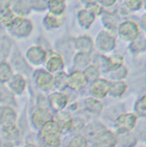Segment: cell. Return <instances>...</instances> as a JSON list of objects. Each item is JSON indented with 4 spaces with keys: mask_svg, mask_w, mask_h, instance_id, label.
<instances>
[{
    "mask_svg": "<svg viewBox=\"0 0 146 147\" xmlns=\"http://www.w3.org/2000/svg\"><path fill=\"white\" fill-rule=\"evenodd\" d=\"M61 130L53 121L46 122L40 129V137L46 147H58L59 146Z\"/></svg>",
    "mask_w": 146,
    "mask_h": 147,
    "instance_id": "cell-1",
    "label": "cell"
},
{
    "mask_svg": "<svg viewBox=\"0 0 146 147\" xmlns=\"http://www.w3.org/2000/svg\"><path fill=\"white\" fill-rule=\"evenodd\" d=\"M137 116L133 114H124L115 121V127L119 134H126L131 131L136 125Z\"/></svg>",
    "mask_w": 146,
    "mask_h": 147,
    "instance_id": "cell-2",
    "label": "cell"
},
{
    "mask_svg": "<svg viewBox=\"0 0 146 147\" xmlns=\"http://www.w3.org/2000/svg\"><path fill=\"white\" fill-rule=\"evenodd\" d=\"M119 33L124 40H134L138 36L139 28L137 23L133 22H126L120 25Z\"/></svg>",
    "mask_w": 146,
    "mask_h": 147,
    "instance_id": "cell-3",
    "label": "cell"
},
{
    "mask_svg": "<svg viewBox=\"0 0 146 147\" xmlns=\"http://www.w3.org/2000/svg\"><path fill=\"white\" fill-rule=\"evenodd\" d=\"M117 141L116 135L111 131H104L98 134L94 140L96 147H115Z\"/></svg>",
    "mask_w": 146,
    "mask_h": 147,
    "instance_id": "cell-4",
    "label": "cell"
},
{
    "mask_svg": "<svg viewBox=\"0 0 146 147\" xmlns=\"http://www.w3.org/2000/svg\"><path fill=\"white\" fill-rule=\"evenodd\" d=\"M110 83L106 80L103 79H97L96 80L93 81L90 86V92L96 98H102L107 96L109 92Z\"/></svg>",
    "mask_w": 146,
    "mask_h": 147,
    "instance_id": "cell-5",
    "label": "cell"
},
{
    "mask_svg": "<svg viewBox=\"0 0 146 147\" xmlns=\"http://www.w3.org/2000/svg\"><path fill=\"white\" fill-rule=\"evenodd\" d=\"M47 99L51 109L57 112L61 111L68 103V97L65 94L60 92L52 93Z\"/></svg>",
    "mask_w": 146,
    "mask_h": 147,
    "instance_id": "cell-6",
    "label": "cell"
},
{
    "mask_svg": "<svg viewBox=\"0 0 146 147\" xmlns=\"http://www.w3.org/2000/svg\"><path fill=\"white\" fill-rule=\"evenodd\" d=\"M96 45L100 50L109 51L115 46V37L111 35L106 31L102 32L96 38Z\"/></svg>",
    "mask_w": 146,
    "mask_h": 147,
    "instance_id": "cell-7",
    "label": "cell"
},
{
    "mask_svg": "<svg viewBox=\"0 0 146 147\" xmlns=\"http://www.w3.org/2000/svg\"><path fill=\"white\" fill-rule=\"evenodd\" d=\"M46 53L41 46H33L27 52L28 60L33 64H40L46 61Z\"/></svg>",
    "mask_w": 146,
    "mask_h": 147,
    "instance_id": "cell-8",
    "label": "cell"
},
{
    "mask_svg": "<svg viewBox=\"0 0 146 147\" xmlns=\"http://www.w3.org/2000/svg\"><path fill=\"white\" fill-rule=\"evenodd\" d=\"M87 81L84 74L81 71H75L68 76L67 86L74 90H79L86 86Z\"/></svg>",
    "mask_w": 146,
    "mask_h": 147,
    "instance_id": "cell-9",
    "label": "cell"
},
{
    "mask_svg": "<svg viewBox=\"0 0 146 147\" xmlns=\"http://www.w3.org/2000/svg\"><path fill=\"white\" fill-rule=\"evenodd\" d=\"M53 119H54L53 121L56 122V124L59 126L61 131L62 130L66 131L70 129L73 124L72 115L68 112L59 111L53 116Z\"/></svg>",
    "mask_w": 146,
    "mask_h": 147,
    "instance_id": "cell-10",
    "label": "cell"
},
{
    "mask_svg": "<svg viewBox=\"0 0 146 147\" xmlns=\"http://www.w3.org/2000/svg\"><path fill=\"white\" fill-rule=\"evenodd\" d=\"M46 68L50 72H55L61 69L64 66V62L59 53L46 54Z\"/></svg>",
    "mask_w": 146,
    "mask_h": 147,
    "instance_id": "cell-11",
    "label": "cell"
},
{
    "mask_svg": "<svg viewBox=\"0 0 146 147\" xmlns=\"http://www.w3.org/2000/svg\"><path fill=\"white\" fill-rule=\"evenodd\" d=\"M36 82L40 88H41L44 91H48L51 90L53 86L54 78L51 73L43 71L37 76Z\"/></svg>",
    "mask_w": 146,
    "mask_h": 147,
    "instance_id": "cell-12",
    "label": "cell"
},
{
    "mask_svg": "<svg viewBox=\"0 0 146 147\" xmlns=\"http://www.w3.org/2000/svg\"><path fill=\"white\" fill-rule=\"evenodd\" d=\"M52 115L46 108H39L33 115V121L38 127H41L46 122L51 121Z\"/></svg>",
    "mask_w": 146,
    "mask_h": 147,
    "instance_id": "cell-13",
    "label": "cell"
},
{
    "mask_svg": "<svg viewBox=\"0 0 146 147\" xmlns=\"http://www.w3.org/2000/svg\"><path fill=\"white\" fill-rule=\"evenodd\" d=\"M16 119V114L15 110L10 107H0V122L3 126L14 124Z\"/></svg>",
    "mask_w": 146,
    "mask_h": 147,
    "instance_id": "cell-14",
    "label": "cell"
},
{
    "mask_svg": "<svg viewBox=\"0 0 146 147\" xmlns=\"http://www.w3.org/2000/svg\"><path fill=\"white\" fill-rule=\"evenodd\" d=\"M26 81L23 77L19 74L11 76V78L10 79V87L15 93H22L24 91Z\"/></svg>",
    "mask_w": 146,
    "mask_h": 147,
    "instance_id": "cell-15",
    "label": "cell"
},
{
    "mask_svg": "<svg viewBox=\"0 0 146 147\" xmlns=\"http://www.w3.org/2000/svg\"><path fill=\"white\" fill-rule=\"evenodd\" d=\"M96 16L88 9H82L78 13V20L82 26L85 28H89L95 20Z\"/></svg>",
    "mask_w": 146,
    "mask_h": 147,
    "instance_id": "cell-16",
    "label": "cell"
},
{
    "mask_svg": "<svg viewBox=\"0 0 146 147\" xmlns=\"http://www.w3.org/2000/svg\"><path fill=\"white\" fill-rule=\"evenodd\" d=\"M124 63V57L121 55L116 54L106 60V67L107 69L109 71H115L118 69H119Z\"/></svg>",
    "mask_w": 146,
    "mask_h": 147,
    "instance_id": "cell-17",
    "label": "cell"
},
{
    "mask_svg": "<svg viewBox=\"0 0 146 147\" xmlns=\"http://www.w3.org/2000/svg\"><path fill=\"white\" fill-rule=\"evenodd\" d=\"M65 13L61 14V15H56L53 13H48L46 16L45 22L46 23L53 28H59V26H61L65 21Z\"/></svg>",
    "mask_w": 146,
    "mask_h": 147,
    "instance_id": "cell-18",
    "label": "cell"
},
{
    "mask_svg": "<svg viewBox=\"0 0 146 147\" xmlns=\"http://www.w3.org/2000/svg\"><path fill=\"white\" fill-rule=\"evenodd\" d=\"M76 45L81 51V52L89 54L92 50L93 43L91 41V38L88 37H80L76 40Z\"/></svg>",
    "mask_w": 146,
    "mask_h": 147,
    "instance_id": "cell-19",
    "label": "cell"
},
{
    "mask_svg": "<svg viewBox=\"0 0 146 147\" xmlns=\"http://www.w3.org/2000/svg\"><path fill=\"white\" fill-rule=\"evenodd\" d=\"M2 134L6 140H16L18 137L19 131L15 124H10V125L3 126Z\"/></svg>",
    "mask_w": 146,
    "mask_h": 147,
    "instance_id": "cell-20",
    "label": "cell"
},
{
    "mask_svg": "<svg viewBox=\"0 0 146 147\" xmlns=\"http://www.w3.org/2000/svg\"><path fill=\"white\" fill-rule=\"evenodd\" d=\"M85 106L87 110L92 113H100L103 108L102 103L93 98H89L85 100Z\"/></svg>",
    "mask_w": 146,
    "mask_h": 147,
    "instance_id": "cell-21",
    "label": "cell"
},
{
    "mask_svg": "<svg viewBox=\"0 0 146 147\" xmlns=\"http://www.w3.org/2000/svg\"><path fill=\"white\" fill-rule=\"evenodd\" d=\"M126 89V85L123 81H118V82H113L110 83L109 92L115 97H119L122 95Z\"/></svg>",
    "mask_w": 146,
    "mask_h": 147,
    "instance_id": "cell-22",
    "label": "cell"
},
{
    "mask_svg": "<svg viewBox=\"0 0 146 147\" xmlns=\"http://www.w3.org/2000/svg\"><path fill=\"white\" fill-rule=\"evenodd\" d=\"M32 30V24L29 20H23V22L21 23V25L16 28L14 30V33L20 35V36H25L29 34V33Z\"/></svg>",
    "mask_w": 146,
    "mask_h": 147,
    "instance_id": "cell-23",
    "label": "cell"
},
{
    "mask_svg": "<svg viewBox=\"0 0 146 147\" xmlns=\"http://www.w3.org/2000/svg\"><path fill=\"white\" fill-rule=\"evenodd\" d=\"M48 5H49L51 13H53L56 15H61L64 13L65 2V1H49Z\"/></svg>",
    "mask_w": 146,
    "mask_h": 147,
    "instance_id": "cell-24",
    "label": "cell"
},
{
    "mask_svg": "<svg viewBox=\"0 0 146 147\" xmlns=\"http://www.w3.org/2000/svg\"><path fill=\"white\" fill-rule=\"evenodd\" d=\"M12 76V71L10 65L6 63H0V82H6L10 80Z\"/></svg>",
    "mask_w": 146,
    "mask_h": 147,
    "instance_id": "cell-25",
    "label": "cell"
},
{
    "mask_svg": "<svg viewBox=\"0 0 146 147\" xmlns=\"http://www.w3.org/2000/svg\"><path fill=\"white\" fill-rule=\"evenodd\" d=\"M67 79H68V76L65 73L60 72V73L57 74V75L54 78L53 86H55L59 90L65 89V87L67 86Z\"/></svg>",
    "mask_w": 146,
    "mask_h": 147,
    "instance_id": "cell-26",
    "label": "cell"
},
{
    "mask_svg": "<svg viewBox=\"0 0 146 147\" xmlns=\"http://www.w3.org/2000/svg\"><path fill=\"white\" fill-rule=\"evenodd\" d=\"M84 75L87 79V80H89L91 82L95 81L97 80L99 74H100V71L98 69V68H96V66L90 65L89 67H87V69L84 71Z\"/></svg>",
    "mask_w": 146,
    "mask_h": 147,
    "instance_id": "cell-27",
    "label": "cell"
},
{
    "mask_svg": "<svg viewBox=\"0 0 146 147\" xmlns=\"http://www.w3.org/2000/svg\"><path fill=\"white\" fill-rule=\"evenodd\" d=\"M89 61V54L80 52L75 57V65L77 66H85Z\"/></svg>",
    "mask_w": 146,
    "mask_h": 147,
    "instance_id": "cell-28",
    "label": "cell"
},
{
    "mask_svg": "<svg viewBox=\"0 0 146 147\" xmlns=\"http://www.w3.org/2000/svg\"><path fill=\"white\" fill-rule=\"evenodd\" d=\"M68 147H88V141L83 137L76 136L70 142Z\"/></svg>",
    "mask_w": 146,
    "mask_h": 147,
    "instance_id": "cell-29",
    "label": "cell"
},
{
    "mask_svg": "<svg viewBox=\"0 0 146 147\" xmlns=\"http://www.w3.org/2000/svg\"><path fill=\"white\" fill-rule=\"evenodd\" d=\"M136 110L138 114L146 116V95H145L140 101L138 102L136 105Z\"/></svg>",
    "mask_w": 146,
    "mask_h": 147,
    "instance_id": "cell-30",
    "label": "cell"
},
{
    "mask_svg": "<svg viewBox=\"0 0 146 147\" xmlns=\"http://www.w3.org/2000/svg\"><path fill=\"white\" fill-rule=\"evenodd\" d=\"M87 9L89 10L90 12H92L95 16L96 15H100L101 12H102V8L100 5H98L95 2H91V3H89L88 6H87Z\"/></svg>",
    "mask_w": 146,
    "mask_h": 147,
    "instance_id": "cell-31",
    "label": "cell"
},
{
    "mask_svg": "<svg viewBox=\"0 0 146 147\" xmlns=\"http://www.w3.org/2000/svg\"><path fill=\"white\" fill-rule=\"evenodd\" d=\"M126 3L132 9H138L143 5V2L142 1H126Z\"/></svg>",
    "mask_w": 146,
    "mask_h": 147,
    "instance_id": "cell-32",
    "label": "cell"
},
{
    "mask_svg": "<svg viewBox=\"0 0 146 147\" xmlns=\"http://www.w3.org/2000/svg\"><path fill=\"white\" fill-rule=\"evenodd\" d=\"M101 3L105 6H111L112 4L115 3V1H101Z\"/></svg>",
    "mask_w": 146,
    "mask_h": 147,
    "instance_id": "cell-33",
    "label": "cell"
},
{
    "mask_svg": "<svg viewBox=\"0 0 146 147\" xmlns=\"http://www.w3.org/2000/svg\"><path fill=\"white\" fill-rule=\"evenodd\" d=\"M0 147H12V145L9 141H3L0 144Z\"/></svg>",
    "mask_w": 146,
    "mask_h": 147,
    "instance_id": "cell-34",
    "label": "cell"
},
{
    "mask_svg": "<svg viewBox=\"0 0 146 147\" xmlns=\"http://www.w3.org/2000/svg\"><path fill=\"white\" fill-rule=\"evenodd\" d=\"M142 26H143V28L145 29L146 31V14L143 16V18H142Z\"/></svg>",
    "mask_w": 146,
    "mask_h": 147,
    "instance_id": "cell-35",
    "label": "cell"
},
{
    "mask_svg": "<svg viewBox=\"0 0 146 147\" xmlns=\"http://www.w3.org/2000/svg\"><path fill=\"white\" fill-rule=\"evenodd\" d=\"M27 147H37V146H34V145H29V146H27Z\"/></svg>",
    "mask_w": 146,
    "mask_h": 147,
    "instance_id": "cell-36",
    "label": "cell"
}]
</instances>
